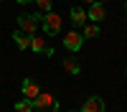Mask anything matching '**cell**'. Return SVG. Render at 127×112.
Listing matches in <instances>:
<instances>
[{"label":"cell","mask_w":127,"mask_h":112,"mask_svg":"<svg viewBox=\"0 0 127 112\" xmlns=\"http://www.w3.org/2000/svg\"><path fill=\"white\" fill-rule=\"evenodd\" d=\"M0 3H3V0H0Z\"/></svg>","instance_id":"cell-20"},{"label":"cell","mask_w":127,"mask_h":112,"mask_svg":"<svg viewBox=\"0 0 127 112\" xmlns=\"http://www.w3.org/2000/svg\"><path fill=\"white\" fill-rule=\"evenodd\" d=\"M64 69H66V74H71V76H79V74H81V64H79L74 56L64 59Z\"/></svg>","instance_id":"cell-10"},{"label":"cell","mask_w":127,"mask_h":112,"mask_svg":"<svg viewBox=\"0 0 127 112\" xmlns=\"http://www.w3.org/2000/svg\"><path fill=\"white\" fill-rule=\"evenodd\" d=\"M15 112H33V99H20V102H15Z\"/></svg>","instance_id":"cell-13"},{"label":"cell","mask_w":127,"mask_h":112,"mask_svg":"<svg viewBox=\"0 0 127 112\" xmlns=\"http://www.w3.org/2000/svg\"><path fill=\"white\" fill-rule=\"evenodd\" d=\"M99 3H104V0H99Z\"/></svg>","instance_id":"cell-18"},{"label":"cell","mask_w":127,"mask_h":112,"mask_svg":"<svg viewBox=\"0 0 127 112\" xmlns=\"http://www.w3.org/2000/svg\"><path fill=\"white\" fill-rule=\"evenodd\" d=\"M20 92H23V97H26V99H36V97H38V92H41V87H38V81H36V79H23Z\"/></svg>","instance_id":"cell-7"},{"label":"cell","mask_w":127,"mask_h":112,"mask_svg":"<svg viewBox=\"0 0 127 112\" xmlns=\"http://www.w3.org/2000/svg\"><path fill=\"white\" fill-rule=\"evenodd\" d=\"M15 3H20V5H28V3H33V0H15Z\"/></svg>","instance_id":"cell-15"},{"label":"cell","mask_w":127,"mask_h":112,"mask_svg":"<svg viewBox=\"0 0 127 112\" xmlns=\"http://www.w3.org/2000/svg\"><path fill=\"white\" fill-rule=\"evenodd\" d=\"M69 112H81V110H69Z\"/></svg>","instance_id":"cell-17"},{"label":"cell","mask_w":127,"mask_h":112,"mask_svg":"<svg viewBox=\"0 0 127 112\" xmlns=\"http://www.w3.org/2000/svg\"><path fill=\"white\" fill-rule=\"evenodd\" d=\"M41 26V13H33V15H18V31H23V33L28 36H33L36 33V28Z\"/></svg>","instance_id":"cell-2"},{"label":"cell","mask_w":127,"mask_h":112,"mask_svg":"<svg viewBox=\"0 0 127 112\" xmlns=\"http://www.w3.org/2000/svg\"><path fill=\"white\" fill-rule=\"evenodd\" d=\"M69 15H71V23L76 26V28H81L84 23H87V10L79 8V5H74V8L69 10Z\"/></svg>","instance_id":"cell-9"},{"label":"cell","mask_w":127,"mask_h":112,"mask_svg":"<svg viewBox=\"0 0 127 112\" xmlns=\"http://www.w3.org/2000/svg\"><path fill=\"white\" fill-rule=\"evenodd\" d=\"M81 46H84V36L79 31H66V33H64V48L66 51L76 54V51H81Z\"/></svg>","instance_id":"cell-3"},{"label":"cell","mask_w":127,"mask_h":112,"mask_svg":"<svg viewBox=\"0 0 127 112\" xmlns=\"http://www.w3.org/2000/svg\"><path fill=\"white\" fill-rule=\"evenodd\" d=\"M125 74H127V71H125Z\"/></svg>","instance_id":"cell-21"},{"label":"cell","mask_w":127,"mask_h":112,"mask_svg":"<svg viewBox=\"0 0 127 112\" xmlns=\"http://www.w3.org/2000/svg\"><path fill=\"white\" fill-rule=\"evenodd\" d=\"M33 3H36V13H41V15H43V13H48V10H51V5H54L51 0H33Z\"/></svg>","instance_id":"cell-14"},{"label":"cell","mask_w":127,"mask_h":112,"mask_svg":"<svg viewBox=\"0 0 127 112\" xmlns=\"http://www.w3.org/2000/svg\"><path fill=\"white\" fill-rule=\"evenodd\" d=\"M28 48H31V51H36V54H41V56H54V48L46 43V38H41V36H36V33L31 36Z\"/></svg>","instance_id":"cell-4"},{"label":"cell","mask_w":127,"mask_h":112,"mask_svg":"<svg viewBox=\"0 0 127 112\" xmlns=\"http://www.w3.org/2000/svg\"><path fill=\"white\" fill-rule=\"evenodd\" d=\"M81 112H104V99L97 97V94L87 97V102L81 105Z\"/></svg>","instance_id":"cell-8"},{"label":"cell","mask_w":127,"mask_h":112,"mask_svg":"<svg viewBox=\"0 0 127 112\" xmlns=\"http://www.w3.org/2000/svg\"><path fill=\"white\" fill-rule=\"evenodd\" d=\"M104 15H107L104 5H99V0H94V3L89 5V10H87V20H92V23H102Z\"/></svg>","instance_id":"cell-6"},{"label":"cell","mask_w":127,"mask_h":112,"mask_svg":"<svg viewBox=\"0 0 127 112\" xmlns=\"http://www.w3.org/2000/svg\"><path fill=\"white\" fill-rule=\"evenodd\" d=\"M84 3H87V5H92V3H94V0H84Z\"/></svg>","instance_id":"cell-16"},{"label":"cell","mask_w":127,"mask_h":112,"mask_svg":"<svg viewBox=\"0 0 127 112\" xmlns=\"http://www.w3.org/2000/svg\"><path fill=\"white\" fill-rule=\"evenodd\" d=\"M54 94H48V92H43V89H41L38 92V97L33 99V112H41V110H51V112H54Z\"/></svg>","instance_id":"cell-5"},{"label":"cell","mask_w":127,"mask_h":112,"mask_svg":"<svg viewBox=\"0 0 127 112\" xmlns=\"http://www.w3.org/2000/svg\"><path fill=\"white\" fill-rule=\"evenodd\" d=\"M13 41H15V48L26 51V48H28V43H31V36H28V33H23V31H13Z\"/></svg>","instance_id":"cell-12"},{"label":"cell","mask_w":127,"mask_h":112,"mask_svg":"<svg viewBox=\"0 0 127 112\" xmlns=\"http://www.w3.org/2000/svg\"><path fill=\"white\" fill-rule=\"evenodd\" d=\"M41 26H43V31L48 36H56V33H61V15L54 13V10H48V13L41 15Z\"/></svg>","instance_id":"cell-1"},{"label":"cell","mask_w":127,"mask_h":112,"mask_svg":"<svg viewBox=\"0 0 127 112\" xmlns=\"http://www.w3.org/2000/svg\"><path fill=\"white\" fill-rule=\"evenodd\" d=\"M99 33H102V31H99V23H92V20H87V23L81 26V36H84V38H97Z\"/></svg>","instance_id":"cell-11"},{"label":"cell","mask_w":127,"mask_h":112,"mask_svg":"<svg viewBox=\"0 0 127 112\" xmlns=\"http://www.w3.org/2000/svg\"><path fill=\"white\" fill-rule=\"evenodd\" d=\"M125 8H127V3H125Z\"/></svg>","instance_id":"cell-19"}]
</instances>
